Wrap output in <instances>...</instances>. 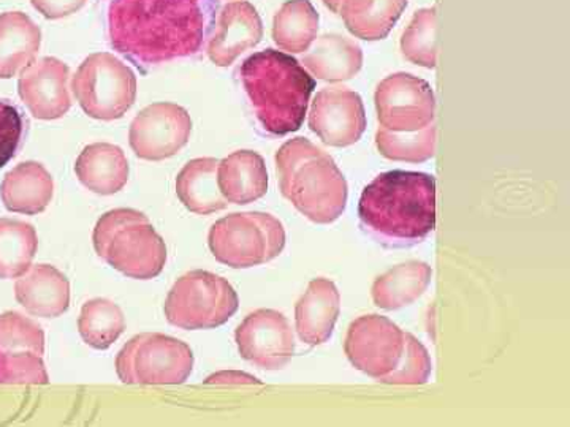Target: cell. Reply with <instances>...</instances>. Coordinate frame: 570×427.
Masks as SVG:
<instances>
[{"label":"cell","instance_id":"cell-1","mask_svg":"<svg viewBox=\"0 0 570 427\" xmlns=\"http://www.w3.org/2000/svg\"><path fill=\"white\" fill-rule=\"evenodd\" d=\"M219 0H111L112 50L146 73L159 63L197 54L212 37Z\"/></svg>","mask_w":570,"mask_h":427},{"label":"cell","instance_id":"cell-2","mask_svg":"<svg viewBox=\"0 0 570 427\" xmlns=\"http://www.w3.org/2000/svg\"><path fill=\"white\" fill-rule=\"evenodd\" d=\"M358 216L363 230L381 245H419L436 228V181L415 171L379 175L363 190Z\"/></svg>","mask_w":570,"mask_h":427},{"label":"cell","instance_id":"cell-3","mask_svg":"<svg viewBox=\"0 0 570 427\" xmlns=\"http://www.w3.org/2000/svg\"><path fill=\"white\" fill-rule=\"evenodd\" d=\"M239 75L266 132L283 137L303 126L316 81L295 58L276 50L255 52Z\"/></svg>","mask_w":570,"mask_h":427},{"label":"cell","instance_id":"cell-4","mask_svg":"<svg viewBox=\"0 0 570 427\" xmlns=\"http://www.w3.org/2000/svg\"><path fill=\"white\" fill-rule=\"evenodd\" d=\"M284 197L314 224H333L346 211L348 187L335 160L307 138H294L276 152Z\"/></svg>","mask_w":570,"mask_h":427},{"label":"cell","instance_id":"cell-5","mask_svg":"<svg viewBox=\"0 0 570 427\" xmlns=\"http://www.w3.org/2000/svg\"><path fill=\"white\" fill-rule=\"evenodd\" d=\"M97 255L130 279L149 280L164 271L167 246L148 216L137 209H112L97 220L92 234Z\"/></svg>","mask_w":570,"mask_h":427},{"label":"cell","instance_id":"cell-6","mask_svg":"<svg viewBox=\"0 0 570 427\" xmlns=\"http://www.w3.org/2000/svg\"><path fill=\"white\" fill-rule=\"evenodd\" d=\"M208 246L219 264L234 269L254 268L283 254L284 225L272 214H230L213 225Z\"/></svg>","mask_w":570,"mask_h":427},{"label":"cell","instance_id":"cell-7","mask_svg":"<svg viewBox=\"0 0 570 427\" xmlns=\"http://www.w3.org/2000/svg\"><path fill=\"white\" fill-rule=\"evenodd\" d=\"M238 307V295L227 279L197 269L176 280L165 299L164 312L176 328L197 331L227 324Z\"/></svg>","mask_w":570,"mask_h":427},{"label":"cell","instance_id":"cell-8","mask_svg":"<svg viewBox=\"0 0 570 427\" xmlns=\"http://www.w3.org/2000/svg\"><path fill=\"white\" fill-rule=\"evenodd\" d=\"M116 374L127 385H181L194 370L190 347L160 332L134 336L116 356Z\"/></svg>","mask_w":570,"mask_h":427},{"label":"cell","instance_id":"cell-9","mask_svg":"<svg viewBox=\"0 0 570 427\" xmlns=\"http://www.w3.org/2000/svg\"><path fill=\"white\" fill-rule=\"evenodd\" d=\"M71 91L89 118L115 121L134 107L137 77L110 52H96L78 67Z\"/></svg>","mask_w":570,"mask_h":427},{"label":"cell","instance_id":"cell-10","mask_svg":"<svg viewBox=\"0 0 570 427\" xmlns=\"http://www.w3.org/2000/svg\"><path fill=\"white\" fill-rule=\"evenodd\" d=\"M409 337L387 317L363 316L348 326L344 351L360 373L393 385L406 361Z\"/></svg>","mask_w":570,"mask_h":427},{"label":"cell","instance_id":"cell-11","mask_svg":"<svg viewBox=\"0 0 570 427\" xmlns=\"http://www.w3.org/2000/svg\"><path fill=\"white\" fill-rule=\"evenodd\" d=\"M376 108L381 129L395 133L419 132L434 123L436 99L430 82L396 73L377 86Z\"/></svg>","mask_w":570,"mask_h":427},{"label":"cell","instance_id":"cell-12","mask_svg":"<svg viewBox=\"0 0 570 427\" xmlns=\"http://www.w3.org/2000/svg\"><path fill=\"white\" fill-rule=\"evenodd\" d=\"M193 119L179 105H149L130 123L129 142L135 156L160 162L176 156L190 140Z\"/></svg>","mask_w":570,"mask_h":427},{"label":"cell","instance_id":"cell-13","mask_svg":"<svg viewBox=\"0 0 570 427\" xmlns=\"http://www.w3.org/2000/svg\"><path fill=\"white\" fill-rule=\"evenodd\" d=\"M239 355L258 369L279 370L295 354V337L284 314L258 309L239 324L235 332Z\"/></svg>","mask_w":570,"mask_h":427},{"label":"cell","instance_id":"cell-14","mask_svg":"<svg viewBox=\"0 0 570 427\" xmlns=\"http://www.w3.org/2000/svg\"><path fill=\"white\" fill-rule=\"evenodd\" d=\"M43 350L40 326L18 314L0 317V380L47 384Z\"/></svg>","mask_w":570,"mask_h":427},{"label":"cell","instance_id":"cell-15","mask_svg":"<svg viewBox=\"0 0 570 427\" xmlns=\"http://www.w3.org/2000/svg\"><path fill=\"white\" fill-rule=\"evenodd\" d=\"M309 129L325 145L346 148L355 145L366 130L362 97L347 88H325L314 97Z\"/></svg>","mask_w":570,"mask_h":427},{"label":"cell","instance_id":"cell-16","mask_svg":"<svg viewBox=\"0 0 570 427\" xmlns=\"http://www.w3.org/2000/svg\"><path fill=\"white\" fill-rule=\"evenodd\" d=\"M69 66L56 58H41L21 71L18 91L33 118L52 121L69 112Z\"/></svg>","mask_w":570,"mask_h":427},{"label":"cell","instance_id":"cell-17","mask_svg":"<svg viewBox=\"0 0 570 427\" xmlns=\"http://www.w3.org/2000/svg\"><path fill=\"white\" fill-rule=\"evenodd\" d=\"M264 37V24L253 3L236 0L217 14L209 37L208 56L217 67L232 66L247 50L257 47Z\"/></svg>","mask_w":570,"mask_h":427},{"label":"cell","instance_id":"cell-18","mask_svg":"<svg viewBox=\"0 0 570 427\" xmlns=\"http://www.w3.org/2000/svg\"><path fill=\"white\" fill-rule=\"evenodd\" d=\"M341 310V295L332 280H311L295 307V326L299 339L316 347L332 339Z\"/></svg>","mask_w":570,"mask_h":427},{"label":"cell","instance_id":"cell-19","mask_svg":"<svg viewBox=\"0 0 570 427\" xmlns=\"http://www.w3.org/2000/svg\"><path fill=\"white\" fill-rule=\"evenodd\" d=\"M75 173L91 192L115 195L121 192L129 181V160L119 146L94 142L78 156Z\"/></svg>","mask_w":570,"mask_h":427},{"label":"cell","instance_id":"cell-20","mask_svg":"<svg viewBox=\"0 0 570 427\" xmlns=\"http://www.w3.org/2000/svg\"><path fill=\"white\" fill-rule=\"evenodd\" d=\"M217 183L228 203L249 205L268 192L264 157L254 151H236L219 160Z\"/></svg>","mask_w":570,"mask_h":427},{"label":"cell","instance_id":"cell-21","mask_svg":"<svg viewBox=\"0 0 570 427\" xmlns=\"http://www.w3.org/2000/svg\"><path fill=\"white\" fill-rule=\"evenodd\" d=\"M17 298L33 316L61 317L70 306V282L55 266H33L18 280Z\"/></svg>","mask_w":570,"mask_h":427},{"label":"cell","instance_id":"cell-22","mask_svg":"<svg viewBox=\"0 0 570 427\" xmlns=\"http://www.w3.org/2000/svg\"><path fill=\"white\" fill-rule=\"evenodd\" d=\"M41 31L26 13L0 14V78L9 80L36 61Z\"/></svg>","mask_w":570,"mask_h":427},{"label":"cell","instance_id":"cell-23","mask_svg":"<svg viewBox=\"0 0 570 427\" xmlns=\"http://www.w3.org/2000/svg\"><path fill=\"white\" fill-rule=\"evenodd\" d=\"M219 160L205 157L184 165L176 178V195L187 211L208 216L227 208L228 201L220 193L217 183Z\"/></svg>","mask_w":570,"mask_h":427},{"label":"cell","instance_id":"cell-24","mask_svg":"<svg viewBox=\"0 0 570 427\" xmlns=\"http://www.w3.org/2000/svg\"><path fill=\"white\" fill-rule=\"evenodd\" d=\"M55 181L47 168L37 162H24L6 176L2 200L7 209L21 214H39L51 203Z\"/></svg>","mask_w":570,"mask_h":427},{"label":"cell","instance_id":"cell-25","mask_svg":"<svg viewBox=\"0 0 570 427\" xmlns=\"http://www.w3.org/2000/svg\"><path fill=\"white\" fill-rule=\"evenodd\" d=\"M303 63L318 80L347 81L362 70L363 52L355 41L330 33L316 41L313 50L303 58Z\"/></svg>","mask_w":570,"mask_h":427},{"label":"cell","instance_id":"cell-26","mask_svg":"<svg viewBox=\"0 0 570 427\" xmlns=\"http://www.w3.org/2000/svg\"><path fill=\"white\" fill-rule=\"evenodd\" d=\"M433 269L423 261H407L389 269L385 275L377 277L373 285L374 305L384 310H396L412 305L425 294L431 284Z\"/></svg>","mask_w":570,"mask_h":427},{"label":"cell","instance_id":"cell-27","mask_svg":"<svg viewBox=\"0 0 570 427\" xmlns=\"http://www.w3.org/2000/svg\"><path fill=\"white\" fill-rule=\"evenodd\" d=\"M407 0H343L340 13L352 36L382 40L406 10Z\"/></svg>","mask_w":570,"mask_h":427},{"label":"cell","instance_id":"cell-28","mask_svg":"<svg viewBox=\"0 0 570 427\" xmlns=\"http://www.w3.org/2000/svg\"><path fill=\"white\" fill-rule=\"evenodd\" d=\"M318 13L309 0H287L273 22V39L281 50L305 52L317 39Z\"/></svg>","mask_w":570,"mask_h":427},{"label":"cell","instance_id":"cell-29","mask_svg":"<svg viewBox=\"0 0 570 427\" xmlns=\"http://www.w3.org/2000/svg\"><path fill=\"white\" fill-rule=\"evenodd\" d=\"M78 331L89 347L107 350L126 331V317L121 307L110 299H89L81 307Z\"/></svg>","mask_w":570,"mask_h":427},{"label":"cell","instance_id":"cell-30","mask_svg":"<svg viewBox=\"0 0 570 427\" xmlns=\"http://www.w3.org/2000/svg\"><path fill=\"white\" fill-rule=\"evenodd\" d=\"M37 245L39 241L32 225L0 219V279L26 275Z\"/></svg>","mask_w":570,"mask_h":427},{"label":"cell","instance_id":"cell-31","mask_svg":"<svg viewBox=\"0 0 570 427\" xmlns=\"http://www.w3.org/2000/svg\"><path fill=\"white\" fill-rule=\"evenodd\" d=\"M376 145L382 156L395 162L420 163L433 159L436 149V123L411 133L379 129Z\"/></svg>","mask_w":570,"mask_h":427},{"label":"cell","instance_id":"cell-32","mask_svg":"<svg viewBox=\"0 0 570 427\" xmlns=\"http://www.w3.org/2000/svg\"><path fill=\"white\" fill-rule=\"evenodd\" d=\"M404 58L415 66L436 67V9H423L412 18L401 39Z\"/></svg>","mask_w":570,"mask_h":427},{"label":"cell","instance_id":"cell-33","mask_svg":"<svg viewBox=\"0 0 570 427\" xmlns=\"http://www.w3.org/2000/svg\"><path fill=\"white\" fill-rule=\"evenodd\" d=\"M24 135V119L14 105L0 102V168L17 156Z\"/></svg>","mask_w":570,"mask_h":427},{"label":"cell","instance_id":"cell-34","mask_svg":"<svg viewBox=\"0 0 570 427\" xmlns=\"http://www.w3.org/2000/svg\"><path fill=\"white\" fill-rule=\"evenodd\" d=\"M433 365H431L430 354L425 346L411 335L409 337V348L406 361L401 367L400 373L393 380V385H423L431 376Z\"/></svg>","mask_w":570,"mask_h":427},{"label":"cell","instance_id":"cell-35","mask_svg":"<svg viewBox=\"0 0 570 427\" xmlns=\"http://www.w3.org/2000/svg\"><path fill=\"white\" fill-rule=\"evenodd\" d=\"M33 9L47 20H61L85 7L88 0H31Z\"/></svg>","mask_w":570,"mask_h":427},{"label":"cell","instance_id":"cell-36","mask_svg":"<svg viewBox=\"0 0 570 427\" xmlns=\"http://www.w3.org/2000/svg\"><path fill=\"white\" fill-rule=\"evenodd\" d=\"M206 384H262L257 378L245 373H236V370H225V373L214 374L208 377Z\"/></svg>","mask_w":570,"mask_h":427},{"label":"cell","instance_id":"cell-37","mask_svg":"<svg viewBox=\"0 0 570 427\" xmlns=\"http://www.w3.org/2000/svg\"><path fill=\"white\" fill-rule=\"evenodd\" d=\"M324 3L326 7H328L330 10L333 11V13H340L341 3H343V0H324Z\"/></svg>","mask_w":570,"mask_h":427}]
</instances>
